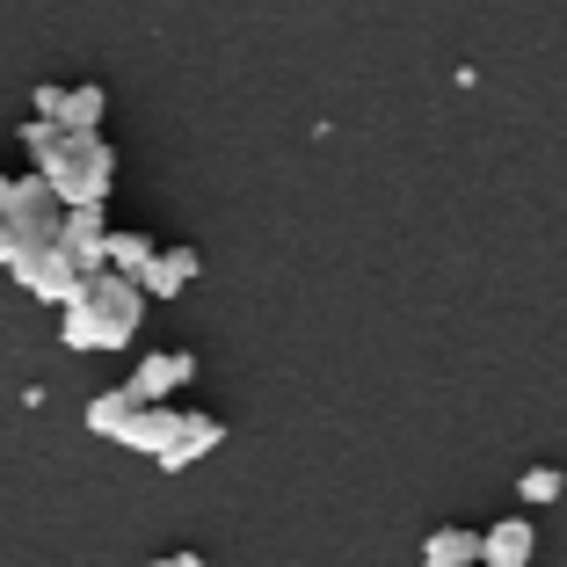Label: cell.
Wrapping results in <instances>:
<instances>
[{"label": "cell", "mask_w": 567, "mask_h": 567, "mask_svg": "<svg viewBox=\"0 0 567 567\" xmlns=\"http://www.w3.org/2000/svg\"><path fill=\"white\" fill-rule=\"evenodd\" d=\"M189 379H197V357L189 350H153V357H138V371L124 385H132L146 408H175V393H183Z\"/></svg>", "instance_id": "cell-5"}, {"label": "cell", "mask_w": 567, "mask_h": 567, "mask_svg": "<svg viewBox=\"0 0 567 567\" xmlns=\"http://www.w3.org/2000/svg\"><path fill=\"white\" fill-rule=\"evenodd\" d=\"M0 269H8V255H0Z\"/></svg>", "instance_id": "cell-17"}, {"label": "cell", "mask_w": 567, "mask_h": 567, "mask_svg": "<svg viewBox=\"0 0 567 567\" xmlns=\"http://www.w3.org/2000/svg\"><path fill=\"white\" fill-rule=\"evenodd\" d=\"M146 291H138L132 277H117V269H95V277H81V291L66 299V328H59V342L66 350H132L138 328H146Z\"/></svg>", "instance_id": "cell-2"}, {"label": "cell", "mask_w": 567, "mask_h": 567, "mask_svg": "<svg viewBox=\"0 0 567 567\" xmlns=\"http://www.w3.org/2000/svg\"><path fill=\"white\" fill-rule=\"evenodd\" d=\"M110 212L102 204H87V212H66V226H59V248H66V262L81 269V277H95V269H110Z\"/></svg>", "instance_id": "cell-4"}, {"label": "cell", "mask_w": 567, "mask_h": 567, "mask_svg": "<svg viewBox=\"0 0 567 567\" xmlns=\"http://www.w3.org/2000/svg\"><path fill=\"white\" fill-rule=\"evenodd\" d=\"M153 262H161V240H153V234H132V226H117V234H110V269H117V277L146 284Z\"/></svg>", "instance_id": "cell-12"}, {"label": "cell", "mask_w": 567, "mask_h": 567, "mask_svg": "<svg viewBox=\"0 0 567 567\" xmlns=\"http://www.w3.org/2000/svg\"><path fill=\"white\" fill-rule=\"evenodd\" d=\"M59 110H66V87H59V81H37L30 87V117L37 124H59Z\"/></svg>", "instance_id": "cell-15"}, {"label": "cell", "mask_w": 567, "mask_h": 567, "mask_svg": "<svg viewBox=\"0 0 567 567\" xmlns=\"http://www.w3.org/2000/svg\"><path fill=\"white\" fill-rule=\"evenodd\" d=\"M560 466H532V473H524V481H517V495L524 502H532V509H546V502H560Z\"/></svg>", "instance_id": "cell-14"}, {"label": "cell", "mask_w": 567, "mask_h": 567, "mask_svg": "<svg viewBox=\"0 0 567 567\" xmlns=\"http://www.w3.org/2000/svg\"><path fill=\"white\" fill-rule=\"evenodd\" d=\"M197 277H204V255L197 248H161V262L146 269V284H138V291H146V299H183Z\"/></svg>", "instance_id": "cell-8"}, {"label": "cell", "mask_w": 567, "mask_h": 567, "mask_svg": "<svg viewBox=\"0 0 567 567\" xmlns=\"http://www.w3.org/2000/svg\"><path fill=\"white\" fill-rule=\"evenodd\" d=\"M153 567H204V553H161Z\"/></svg>", "instance_id": "cell-16"}, {"label": "cell", "mask_w": 567, "mask_h": 567, "mask_svg": "<svg viewBox=\"0 0 567 567\" xmlns=\"http://www.w3.org/2000/svg\"><path fill=\"white\" fill-rule=\"evenodd\" d=\"M218 444H226V422H218V415H204V408H183V430H175V444H167L161 473H183V466H197V458H212Z\"/></svg>", "instance_id": "cell-6"}, {"label": "cell", "mask_w": 567, "mask_h": 567, "mask_svg": "<svg viewBox=\"0 0 567 567\" xmlns=\"http://www.w3.org/2000/svg\"><path fill=\"white\" fill-rule=\"evenodd\" d=\"M422 567H481V532H466V524L430 532L422 538Z\"/></svg>", "instance_id": "cell-11"}, {"label": "cell", "mask_w": 567, "mask_h": 567, "mask_svg": "<svg viewBox=\"0 0 567 567\" xmlns=\"http://www.w3.org/2000/svg\"><path fill=\"white\" fill-rule=\"evenodd\" d=\"M102 110H110V87H95V81L66 87V110H59V132H102Z\"/></svg>", "instance_id": "cell-13"}, {"label": "cell", "mask_w": 567, "mask_h": 567, "mask_svg": "<svg viewBox=\"0 0 567 567\" xmlns=\"http://www.w3.org/2000/svg\"><path fill=\"white\" fill-rule=\"evenodd\" d=\"M138 408H146V401H138L132 385H102L95 401H87V430L110 436V444H124V430L138 422Z\"/></svg>", "instance_id": "cell-9"}, {"label": "cell", "mask_w": 567, "mask_h": 567, "mask_svg": "<svg viewBox=\"0 0 567 567\" xmlns=\"http://www.w3.org/2000/svg\"><path fill=\"white\" fill-rule=\"evenodd\" d=\"M22 153H30V175H44L66 212L110 204V189H117V153L102 132H59V124L22 117Z\"/></svg>", "instance_id": "cell-1"}, {"label": "cell", "mask_w": 567, "mask_h": 567, "mask_svg": "<svg viewBox=\"0 0 567 567\" xmlns=\"http://www.w3.org/2000/svg\"><path fill=\"white\" fill-rule=\"evenodd\" d=\"M532 553H538L532 517H502L481 532V567H532Z\"/></svg>", "instance_id": "cell-7"}, {"label": "cell", "mask_w": 567, "mask_h": 567, "mask_svg": "<svg viewBox=\"0 0 567 567\" xmlns=\"http://www.w3.org/2000/svg\"><path fill=\"white\" fill-rule=\"evenodd\" d=\"M175 430H183V401H175V408H138V422L124 430V444H132L138 458H153V466H161L167 444H175Z\"/></svg>", "instance_id": "cell-10"}, {"label": "cell", "mask_w": 567, "mask_h": 567, "mask_svg": "<svg viewBox=\"0 0 567 567\" xmlns=\"http://www.w3.org/2000/svg\"><path fill=\"white\" fill-rule=\"evenodd\" d=\"M8 277L30 291V299H44V306H59L66 313V299L81 291V269L66 262V248H44V255H22V262H8Z\"/></svg>", "instance_id": "cell-3"}]
</instances>
